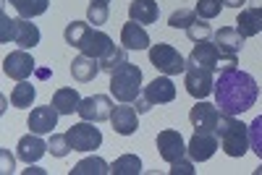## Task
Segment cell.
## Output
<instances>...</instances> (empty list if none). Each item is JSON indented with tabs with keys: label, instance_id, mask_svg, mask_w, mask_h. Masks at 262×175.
<instances>
[{
	"label": "cell",
	"instance_id": "obj_1",
	"mask_svg": "<svg viewBox=\"0 0 262 175\" xmlns=\"http://www.w3.org/2000/svg\"><path fill=\"white\" fill-rule=\"evenodd\" d=\"M212 94H215L217 110L223 115H242L254 107L259 86L247 71L231 68V71H221V79L215 81Z\"/></svg>",
	"mask_w": 262,
	"mask_h": 175
},
{
	"label": "cell",
	"instance_id": "obj_2",
	"mask_svg": "<svg viewBox=\"0 0 262 175\" xmlns=\"http://www.w3.org/2000/svg\"><path fill=\"white\" fill-rule=\"evenodd\" d=\"M217 139H221V149L226 152L228 157H244L249 152V126L242 123L236 115H223L221 113V120H217V128H215Z\"/></svg>",
	"mask_w": 262,
	"mask_h": 175
},
{
	"label": "cell",
	"instance_id": "obj_3",
	"mask_svg": "<svg viewBox=\"0 0 262 175\" xmlns=\"http://www.w3.org/2000/svg\"><path fill=\"white\" fill-rule=\"evenodd\" d=\"M111 94L118 102H137V97L142 94V71L134 63L126 60L121 68L111 73Z\"/></svg>",
	"mask_w": 262,
	"mask_h": 175
},
{
	"label": "cell",
	"instance_id": "obj_4",
	"mask_svg": "<svg viewBox=\"0 0 262 175\" xmlns=\"http://www.w3.org/2000/svg\"><path fill=\"white\" fill-rule=\"evenodd\" d=\"M149 63L155 65L163 76H176V73H184L186 71L184 55L173 45H165V42H158V45L149 47Z\"/></svg>",
	"mask_w": 262,
	"mask_h": 175
},
{
	"label": "cell",
	"instance_id": "obj_5",
	"mask_svg": "<svg viewBox=\"0 0 262 175\" xmlns=\"http://www.w3.org/2000/svg\"><path fill=\"white\" fill-rule=\"evenodd\" d=\"M184 86H186V92H189L194 99H205V97H207V94H212V89H215L212 68H207V65H200V63H191V60H186Z\"/></svg>",
	"mask_w": 262,
	"mask_h": 175
},
{
	"label": "cell",
	"instance_id": "obj_6",
	"mask_svg": "<svg viewBox=\"0 0 262 175\" xmlns=\"http://www.w3.org/2000/svg\"><path fill=\"white\" fill-rule=\"evenodd\" d=\"M66 136H69L74 152H95V149H100V144H102L100 128H95V123H90V120L74 123L69 131H66Z\"/></svg>",
	"mask_w": 262,
	"mask_h": 175
},
{
	"label": "cell",
	"instance_id": "obj_7",
	"mask_svg": "<svg viewBox=\"0 0 262 175\" xmlns=\"http://www.w3.org/2000/svg\"><path fill=\"white\" fill-rule=\"evenodd\" d=\"M79 115H81V120H90V123L111 120V115H113V99L107 97V94H92V97H86L79 105Z\"/></svg>",
	"mask_w": 262,
	"mask_h": 175
},
{
	"label": "cell",
	"instance_id": "obj_8",
	"mask_svg": "<svg viewBox=\"0 0 262 175\" xmlns=\"http://www.w3.org/2000/svg\"><path fill=\"white\" fill-rule=\"evenodd\" d=\"M217 152V136L212 131H194V136L186 144V155L194 162H207Z\"/></svg>",
	"mask_w": 262,
	"mask_h": 175
},
{
	"label": "cell",
	"instance_id": "obj_9",
	"mask_svg": "<svg viewBox=\"0 0 262 175\" xmlns=\"http://www.w3.org/2000/svg\"><path fill=\"white\" fill-rule=\"evenodd\" d=\"M158 152H160V157L170 165V162H176L186 155V141H184V136L179 134V131H173V128L160 131L158 134Z\"/></svg>",
	"mask_w": 262,
	"mask_h": 175
},
{
	"label": "cell",
	"instance_id": "obj_10",
	"mask_svg": "<svg viewBox=\"0 0 262 175\" xmlns=\"http://www.w3.org/2000/svg\"><path fill=\"white\" fill-rule=\"evenodd\" d=\"M3 71H6L8 79L27 81V79L34 73V58H32L27 50H16V53L6 55V60H3Z\"/></svg>",
	"mask_w": 262,
	"mask_h": 175
},
{
	"label": "cell",
	"instance_id": "obj_11",
	"mask_svg": "<svg viewBox=\"0 0 262 175\" xmlns=\"http://www.w3.org/2000/svg\"><path fill=\"white\" fill-rule=\"evenodd\" d=\"M142 94L147 97V102H149L152 107H155V105H168V102L176 99V86H173L170 76H158V79H152V81L144 86Z\"/></svg>",
	"mask_w": 262,
	"mask_h": 175
},
{
	"label": "cell",
	"instance_id": "obj_12",
	"mask_svg": "<svg viewBox=\"0 0 262 175\" xmlns=\"http://www.w3.org/2000/svg\"><path fill=\"white\" fill-rule=\"evenodd\" d=\"M137 107H131L128 102H121L118 107H113V115H111V123H113V131L121 136H131L137 134L139 128V120H137Z\"/></svg>",
	"mask_w": 262,
	"mask_h": 175
},
{
	"label": "cell",
	"instance_id": "obj_13",
	"mask_svg": "<svg viewBox=\"0 0 262 175\" xmlns=\"http://www.w3.org/2000/svg\"><path fill=\"white\" fill-rule=\"evenodd\" d=\"M189 120H191L194 131H215L217 120H221V110H217V105L196 102L191 107V113H189Z\"/></svg>",
	"mask_w": 262,
	"mask_h": 175
},
{
	"label": "cell",
	"instance_id": "obj_14",
	"mask_svg": "<svg viewBox=\"0 0 262 175\" xmlns=\"http://www.w3.org/2000/svg\"><path fill=\"white\" fill-rule=\"evenodd\" d=\"M113 47V39L107 37L105 32H100L97 27L95 29H86V34L81 37V42H79V50L84 53V55H90V58H102L107 50Z\"/></svg>",
	"mask_w": 262,
	"mask_h": 175
},
{
	"label": "cell",
	"instance_id": "obj_15",
	"mask_svg": "<svg viewBox=\"0 0 262 175\" xmlns=\"http://www.w3.org/2000/svg\"><path fill=\"white\" fill-rule=\"evenodd\" d=\"M48 152V141H42V134H27V136H21L18 144H16V155L18 160H24L27 165H34L42 155Z\"/></svg>",
	"mask_w": 262,
	"mask_h": 175
},
{
	"label": "cell",
	"instance_id": "obj_16",
	"mask_svg": "<svg viewBox=\"0 0 262 175\" xmlns=\"http://www.w3.org/2000/svg\"><path fill=\"white\" fill-rule=\"evenodd\" d=\"M236 29L244 37H254L262 32V0H252L249 8H244L236 18Z\"/></svg>",
	"mask_w": 262,
	"mask_h": 175
},
{
	"label": "cell",
	"instance_id": "obj_17",
	"mask_svg": "<svg viewBox=\"0 0 262 175\" xmlns=\"http://www.w3.org/2000/svg\"><path fill=\"white\" fill-rule=\"evenodd\" d=\"M58 118L60 113L55 110L53 105H45V107H34L29 113V120L27 126L34 131V134H53V128L58 126Z\"/></svg>",
	"mask_w": 262,
	"mask_h": 175
},
{
	"label": "cell",
	"instance_id": "obj_18",
	"mask_svg": "<svg viewBox=\"0 0 262 175\" xmlns=\"http://www.w3.org/2000/svg\"><path fill=\"white\" fill-rule=\"evenodd\" d=\"M244 34L238 32L236 27H223V29H217L212 34V42L217 45V50H221L223 55H238L244 47Z\"/></svg>",
	"mask_w": 262,
	"mask_h": 175
},
{
	"label": "cell",
	"instance_id": "obj_19",
	"mask_svg": "<svg viewBox=\"0 0 262 175\" xmlns=\"http://www.w3.org/2000/svg\"><path fill=\"white\" fill-rule=\"evenodd\" d=\"M13 42L21 50H32L39 45V29L37 24H32V18H16V27H13Z\"/></svg>",
	"mask_w": 262,
	"mask_h": 175
},
{
	"label": "cell",
	"instance_id": "obj_20",
	"mask_svg": "<svg viewBox=\"0 0 262 175\" xmlns=\"http://www.w3.org/2000/svg\"><path fill=\"white\" fill-rule=\"evenodd\" d=\"M121 45L126 50H147L149 47V34L142 24L128 21V24H123V29H121Z\"/></svg>",
	"mask_w": 262,
	"mask_h": 175
},
{
	"label": "cell",
	"instance_id": "obj_21",
	"mask_svg": "<svg viewBox=\"0 0 262 175\" xmlns=\"http://www.w3.org/2000/svg\"><path fill=\"white\" fill-rule=\"evenodd\" d=\"M100 71H102V68H100V60L84 55V53H81L79 58H74V63H71V76H74V81H79V84L95 81Z\"/></svg>",
	"mask_w": 262,
	"mask_h": 175
},
{
	"label": "cell",
	"instance_id": "obj_22",
	"mask_svg": "<svg viewBox=\"0 0 262 175\" xmlns=\"http://www.w3.org/2000/svg\"><path fill=\"white\" fill-rule=\"evenodd\" d=\"M221 50H217V45L215 42H210V39H202V42H194V50H191V55H189V60L191 63H200V65H207V68H217V60H221Z\"/></svg>",
	"mask_w": 262,
	"mask_h": 175
},
{
	"label": "cell",
	"instance_id": "obj_23",
	"mask_svg": "<svg viewBox=\"0 0 262 175\" xmlns=\"http://www.w3.org/2000/svg\"><path fill=\"white\" fill-rule=\"evenodd\" d=\"M128 16L131 21H137V24H155L158 16H160V8L155 0H134V3L128 6Z\"/></svg>",
	"mask_w": 262,
	"mask_h": 175
},
{
	"label": "cell",
	"instance_id": "obj_24",
	"mask_svg": "<svg viewBox=\"0 0 262 175\" xmlns=\"http://www.w3.org/2000/svg\"><path fill=\"white\" fill-rule=\"evenodd\" d=\"M79 105H81V97L76 89H71V86H63V89H58L53 94V107L60 113V115H74L79 113Z\"/></svg>",
	"mask_w": 262,
	"mask_h": 175
},
{
	"label": "cell",
	"instance_id": "obj_25",
	"mask_svg": "<svg viewBox=\"0 0 262 175\" xmlns=\"http://www.w3.org/2000/svg\"><path fill=\"white\" fill-rule=\"evenodd\" d=\"M6 3H11L21 18H34L48 11L50 0H6Z\"/></svg>",
	"mask_w": 262,
	"mask_h": 175
},
{
	"label": "cell",
	"instance_id": "obj_26",
	"mask_svg": "<svg viewBox=\"0 0 262 175\" xmlns=\"http://www.w3.org/2000/svg\"><path fill=\"white\" fill-rule=\"evenodd\" d=\"M34 97H37L34 86H32L29 81H18V84L13 86V92H11V105L18 107V110H24V107H32Z\"/></svg>",
	"mask_w": 262,
	"mask_h": 175
},
{
	"label": "cell",
	"instance_id": "obj_27",
	"mask_svg": "<svg viewBox=\"0 0 262 175\" xmlns=\"http://www.w3.org/2000/svg\"><path fill=\"white\" fill-rule=\"evenodd\" d=\"M105 172H111V165L102 157H86L71 170V175H105Z\"/></svg>",
	"mask_w": 262,
	"mask_h": 175
},
{
	"label": "cell",
	"instance_id": "obj_28",
	"mask_svg": "<svg viewBox=\"0 0 262 175\" xmlns=\"http://www.w3.org/2000/svg\"><path fill=\"white\" fill-rule=\"evenodd\" d=\"M111 172L113 175H139L142 172V160L137 155H123L111 165Z\"/></svg>",
	"mask_w": 262,
	"mask_h": 175
},
{
	"label": "cell",
	"instance_id": "obj_29",
	"mask_svg": "<svg viewBox=\"0 0 262 175\" xmlns=\"http://www.w3.org/2000/svg\"><path fill=\"white\" fill-rule=\"evenodd\" d=\"M126 63V47H111L102 58H100V68L105 71V73H113L116 68H121V65Z\"/></svg>",
	"mask_w": 262,
	"mask_h": 175
},
{
	"label": "cell",
	"instance_id": "obj_30",
	"mask_svg": "<svg viewBox=\"0 0 262 175\" xmlns=\"http://www.w3.org/2000/svg\"><path fill=\"white\" fill-rule=\"evenodd\" d=\"M107 16H111V6H107V0H92L90 6H86V21L95 27H102Z\"/></svg>",
	"mask_w": 262,
	"mask_h": 175
},
{
	"label": "cell",
	"instance_id": "obj_31",
	"mask_svg": "<svg viewBox=\"0 0 262 175\" xmlns=\"http://www.w3.org/2000/svg\"><path fill=\"white\" fill-rule=\"evenodd\" d=\"M196 18H200V16H196L194 8H179V11H173V13H170L168 27H173V29H189Z\"/></svg>",
	"mask_w": 262,
	"mask_h": 175
},
{
	"label": "cell",
	"instance_id": "obj_32",
	"mask_svg": "<svg viewBox=\"0 0 262 175\" xmlns=\"http://www.w3.org/2000/svg\"><path fill=\"white\" fill-rule=\"evenodd\" d=\"M86 29H90V21H71V24L66 27V32H63L66 45L79 47V42H81V37L86 34Z\"/></svg>",
	"mask_w": 262,
	"mask_h": 175
},
{
	"label": "cell",
	"instance_id": "obj_33",
	"mask_svg": "<svg viewBox=\"0 0 262 175\" xmlns=\"http://www.w3.org/2000/svg\"><path fill=\"white\" fill-rule=\"evenodd\" d=\"M71 149L74 146H71V141H69V136H66V134H53L50 141H48V152H50L53 157H58V160H63Z\"/></svg>",
	"mask_w": 262,
	"mask_h": 175
},
{
	"label": "cell",
	"instance_id": "obj_34",
	"mask_svg": "<svg viewBox=\"0 0 262 175\" xmlns=\"http://www.w3.org/2000/svg\"><path fill=\"white\" fill-rule=\"evenodd\" d=\"M221 8H223V0H196V6H194L196 16L205 18V21L221 16Z\"/></svg>",
	"mask_w": 262,
	"mask_h": 175
},
{
	"label": "cell",
	"instance_id": "obj_35",
	"mask_svg": "<svg viewBox=\"0 0 262 175\" xmlns=\"http://www.w3.org/2000/svg\"><path fill=\"white\" fill-rule=\"evenodd\" d=\"M249 149L262 160V115L249 123Z\"/></svg>",
	"mask_w": 262,
	"mask_h": 175
},
{
	"label": "cell",
	"instance_id": "obj_36",
	"mask_svg": "<svg viewBox=\"0 0 262 175\" xmlns=\"http://www.w3.org/2000/svg\"><path fill=\"white\" fill-rule=\"evenodd\" d=\"M186 37H189L191 42H202V39H210V37H212V27L207 24L205 18H196L194 24L186 29Z\"/></svg>",
	"mask_w": 262,
	"mask_h": 175
},
{
	"label": "cell",
	"instance_id": "obj_37",
	"mask_svg": "<svg viewBox=\"0 0 262 175\" xmlns=\"http://www.w3.org/2000/svg\"><path fill=\"white\" fill-rule=\"evenodd\" d=\"M194 172V160L189 157H181V160H176V162H170V175H191Z\"/></svg>",
	"mask_w": 262,
	"mask_h": 175
},
{
	"label": "cell",
	"instance_id": "obj_38",
	"mask_svg": "<svg viewBox=\"0 0 262 175\" xmlns=\"http://www.w3.org/2000/svg\"><path fill=\"white\" fill-rule=\"evenodd\" d=\"M0 21H3V32H0V39H3V42L13 39V27H16V18H8V13H3V16H0Z\"/></svg>",
	"mask_w": 262,
	"mask_h": 175
},
{
	"label": "cell",
	"instance_id": "obj_39",
	"mask_svg": "<svg viewBox=\"0 0 262 175\" xmlns=\"http://www.w3.org/2000/svg\"><path fill=\"white\" fill-rule=\"evenodd\" d=\"M236 65H238L236 55H221V60H217V71H231V68H236Z\"/></svg>",
	"mask_w": 262,
	"mask_h": 175
},
{
	"label": "cell",
	"instance_id": "obj_40",
	"mask_svg": "<svg viewBox=\"0 0 262 175\" xmlns=\"http://www.w3.org/2000/svg\"><path fill=\"white\" fill-rule=\"evenodd\" d=\"M147 110H152V105L147 102L144 94H139V97H137V113H147Z\"/></svg>",
	"mask_w": 262,
	"mask_h": 175
},
{
	"label": "cell",
	"instance_id": "obj_41",
	"mask_svg": "<svg viewBox=\"0 0 262 175\" xmlns=\"http://www.w3.org/2000/svg\"><path fill=\"white\" fill-rule=\"evenodd\" d=\"M13 170V157H8V152H3V172Z\"/></svg>",
	"mask_w": 262,
	"mask_h": 175
},
{
	"label": "cell",
	"instance_id": "obj_42",
	"mask_svg": "<svg viewBox=\"0 0 262 175\" xmlns=\"http://www.w3.org/2000/svg\"><path fill=\"white\" fill-rule=\"evenodd\" d=\"M247 3V0H223V6H228V8H242Z\"/></svg>",
	"mask_w": 262,
	"mask_h": 175
},
{
	"label": "cell",
	"instance_id": "obj_43",
	"mask_svg": "<svg viewBox=\"0 0 262 175\" xmlns=\"http://www.w3.org/2000/svg\"><path fill=\"white\" fill-rule=\"evenodd\" d=\"M254 172H257V175H262V165H259V167H257V170H254Z\"/></svg>",
	"mask_w": 262,
	"mask_h": 175
}]
</instances>
